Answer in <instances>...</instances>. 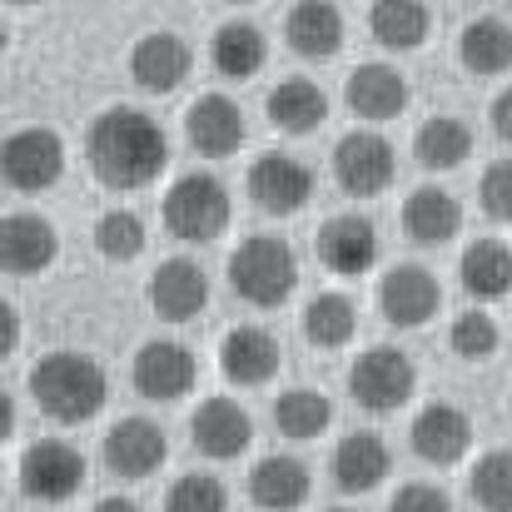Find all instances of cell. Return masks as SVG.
<instances>
[{
    "label": "cell",
    "instance_id": "obj_38",
    "mask_svg": "<svg viewBox=\"0 0 512 512\" xmlns=\"http://www.w3.org/2000/svg\"><path fill=\"white\" fill-rule=\"evenodd\" d=\"M483 209L498 224H512V160H498L493 170L483 174Z\"/></svg>",
    "mask_w": 512,
    "mask_h": 512
},
{
    "label": "cell",
    "instance_id": "obj_2",
    "mask_svg": "<svg viewBox=\"0 0 512 512\" xmlns=\"http://www.w3.org/2000/svg\"><path fill=\"white\" fill-rule=\"evenodd\" d=\"M30 398L45 418L75 428V423H90L105 398H110V378L105 368L90 358V353H75V348H60V353H45L35 368H30Z\"/></svg>",
    "mask_w": 512,
    "mask_h": 512
},
{
    "label": "cell",
    "instance_id": "obj_43",
    "mask_svg": "<svg viewBox=\"0 0 512 512\" xmlns=\"http://www.w3.org/2000/svg\"><path fill=\"white\" fill-rule=\"evenodd\" d=\"M95 512H140L130 498H105V503H95Z\"/></svg>",
    "mask_w": 512,
    "mask_h": 512
},
{
    "label": "cell",
    "instance_id": "obj_33",
    "mask_svg": "<svg viewBox=\"0 0 512 512\" xmlns=\"http://www.w3.org/2000/svg\"><path fill=\"white\" fill-rule=\"evenodd\" d=\"M353 329H358V314H353V304L343 299V294H319V299H309V309H304V339L319 343V348H343V343L353 339Z\"/></svg>",
    "mask_w": 512,
    "mask_h": 512
},
{
    "label": "cell",
    "instance_id": "obj_39",
    "mask_svg": "<svg viewBox=\"0 0 512 512\" xmlns=\"http://www.w3.org/2000/svg\"><path fill=\"white\" fill-rule=\"evenodd\" d=\"M388 512H453V503L433 483H408V488H398V498L388 503Z\"/></svg>",
    "mask_w": 512,
    "mask_h": 512
},
{
    "label": "cell",
    "instance_id": "obj_31",
    "mask_svg": "<svg viewBox=\"0 0 512 512\" xmlns=\"http://www.w3.org/2000/svg\"><path fill=\"white\" fill-rule=\"evenodd\" d=\"M413 155H418L423 170H458L473 155V130L463 120H453V115H438V120L418 125Z\"/></svg>",
    "mask_w": 512,
    "mask_h": 512
},
{
    "label": "cell",
    "instance_id": "obj_46",
    "mask_svg": "<svg viewBox=\"0 0 512 512\" xmlns=\"http://www.w3.org/2000/svg\"><path fill=\"white\" fill-rule=\"evenodd\" d=\"M229 5H254V0H229Z\"/></svg>",
    "mask_w": 512,
    "mask_h": 512
},
{
    "label": "cell",
    "instance_id": "obj_9",
    "mask_svg": "<svg viewBox=\"0 0 512 512\" xmlns=\"http://www.w3.org/2000/svg\"><path fill=\"white\" fill-rule=\"evenodd\" d=\"M334 179L343 194H383L393 184V145L373 130H353L334 145Z\"/></svg>",
    "mask_w": 512,
    "mask_h": 512
},
{
    "label": "cell",
    "instance_id": "obj_15",
    "mask_svg": "<svg viewBox=\"0 0 512 512\" xmlns=\"http://www.w3.org/2000/svg\"><path fill=\"white\" fill-rule=\"evenodd\" d=\"M189 438H194V448H199L204 458L229 463V458H239V453L254 443V423H249V413H244L234 398H209V403L194 408Z\"/></svg>",
    "mask_w": 512,
    "mask_h": 512
},
{
    "label": "cell",
    "instance_id": "obj_12",
    "mask_svg": "<svg viewBox=\"0 0 512 512\" xmlns=\"http://www.w3.org/2000/svg\"><path fill=\"white\" fill-rule=\"evenodd\" d=\"M130 378H135V388H140L150 403H174V398H184V393L194 388L199 363H194V353H189L184 343L155 339V343H145V348L135 353Z\"/></svg>",
    "mask_w": 512,
    "mask_h": 512
},
{
    "label": "cell",
    "instance_id": "obj_5",
    "mask_svg": "<svg viewBox=\"0 0 512 512\" xmlns=\"http://www.w3.org/2000/svg\"><path fill=\"white\" fill-rule=\"evenodd\" d=\"M413 388H418L413 358H408L403 348H388V343L358 353L353 368H348V393H353V403L368 408V413H398V408L413 398Z\"/></svg>",
    "mask_w": 512,
    "mask_h": 512
},
{
    "label": "cell",
    "instance_id": "obj_13",
    "mask_svg": "<svg viewBox=\"0 0 512 512\" xmlns=\"http://www.w3.org/2000/svg\"><path fill=\"white\" fill-rule=\"evenodd\" d=\"M60 259V234L40 214H5L0 219V269L5 274H45Z\"/></svg>",
    "mask_w": 512,
    "mask_h": 512
},
{
    "label": "cell",
    "instance_id": "obj_34",
    "mask_svg": "<svg viewBox=\"0 0 512 512\" xmlns=\"http://www.w3.org/2000/svg\"><path fill=\"white\" fill-rule=\"evenodd\" d=\"M145 244H150V234H145V219H140L135 209H110V214H100V224H95V249H100L110 264L140 259Z\"/></svg>",
    "mask_w": 512,
    "mask_h": 512
},
{
    "label": "cell",
    "instance_id": "obj_29",
    "mask_svg": "<svg viewBox=\"0 0 512 512\" xmlns=\"http://www.w3.org/2000/svg\"><path fill=\"white\" fill-rule=\"evenodd\" d=\"M458 274H463V289H468L478 304L503 299V294H512V249L503 239H478V244L463 249Z\"/></svg>",
    "mask_w": 512,
    "mask_h": 512
},
{
    "label": "cell",
    "instance_id": "obj_4",
    "mask_svg": "<svg viewBox=\"0 0 512 512\" xmlns=\"http://www.w3.org/2000/svg\"><path fill=\"white\" fill-rule=\"evenodd\" d=\"M165 229L184 244H209L229 229V189L214 174H179L165 194Z\"/></svg>",
    "mask_w": 512,
    "mask_h": 512
},
{
    "label": "cell",
    "instance_id": "obj_21",
    "mask_svg": "<svg viewBox=\"0 0 512 512\" xmlns=\"http://www.w3.org/2000/svg\"><path fill=\"white\" fill-rule=\"evenodd\" d=\"M284 40L304 60H329L343 50V10L334 0H299L284 15Z\"/></svg>",
    "mask_w": 512,
    "mask_h": 512
},
{
    "label": "cell",
    "instance_id": "obj_35",
    "mask_svg": "<svg viewBox=\"0 0 512 512\" xmlns=\"http://www.w3.org/2000/svg\"><path fill=\"white\" fill-rule=\"evenodd\" d=\"M468 493L483 512H512V453L498 448V453H483L473 478H468Z\"/></svg>",
    "mask_w": 512,
    "mask_h": 512
},
{
    "label": "cell",
    "instance_id": "obj_14",
    "mask_svg": "<svg viewBox=\"0 0 512 512\" xmlns=\"http://www.w3.org/2000/svg\"><path fill=\"white\" fill-rule=\"evenodd\" d=\"M244 135H249V125H244V115H239V105L229 95H199L184 110V140L199 155H209V160L234 155L244 145Z\"/></svg>",
    "mask_w": 512,
    "mask_h": 512
},
{
    "label": "cell",
    "instance_id": "obj_6",
    "mask_svg": "<svg viewBox=\"0 0 512 512\" xmlns=\"http://www.w3.org/2000/svg\"><path fill=\"white\" fill-rule=\"evenodd\" d=\"M65 174V140L45 125H30V130H15L0 140V179L20 194H40V189H55Z\"/></svg>",
    "mask_w": 512,
    "mask_h": 512
},
{
    "label": "cell",
    "instance_id": "obj_22",
    "mask_svg": "<svg viewBox=\"0 0 512 512\" xmlns=\"http://www.w3.org/2000/svg\"><path fill=\"white\" fill-rule=\"evenodd\" d=\"M343 100L353 115L383 125V120H398L408 110V80L393 65H358L343 85Z\"/></svg>",
    "mask_w": 512,
    "mask_h": 512
},
{
    "label": "cell",
    "instance_id": "obj_19",
    "mask_svg": "<svg viewBox=\"0 0 512 512\" xmlns=\"http://www.w3.org/2000/svg\"><path fill=\"white\" fill-rule=\"evenodd\" d=\"M150 304L165 324H189L204 314L209 304V279L194 259H165L155 274H150Z\"/></svg>",
    "mask_w": 512,
    "mask_h": 512
},
{
    "label": "cell",
    "instance_id": "obj_28",
    "mask_svg": "<svg viewBox=\"0 0 512 512\" xmlns=\"http://www.w3.org/2000/svg\"><path fill=\"white\" fill-rule=\"evenodd\" d=\"M458 60L473 75H508L512 70V25L498 15H478L458 35Z\"/></svg>",
    "mask_w": 512,
    "mask_h": 512
},
{
    "label": "cell",
    "instance_id": "obj_37",
    "mask_svg": "<svg viewBox=\"0 0 512 512\" xmlns=\"http://www.w3.org/2000/svg\"><path fill=\"white\" fill-rule=\"evenodd\" d=\"M165 512H229V493H224L219 478H209V473H189V478H179V483L170 488Z\"/></svg>",
    "mask_w": 512,
    "mask_h": 512
},
{
    "label": "cell",
    "instance_id": "obj_26",
    "mask_svg": "<svg viewBox=\"0 0 512 512\" xmlns=\"http://www.w3.org/2000/svg\"><path fill=\"white\" fill-rule=\"evenodd\" d=\"M264 105H269L274 130H284V135H314V130L329 120V95H324L314 80H304V75L279 80Z\"/></svg>",
    "mask_w": 512,
    "mask_h": 512
},
{
    "label": "cell",
    "instance_id": "obj_44",
    "mask_svg": "<svg viewBox=\"0 0 512 512\" xmlns=\"http://www.w3.org/2000/svg\"><path fill=\"white\" fill-rule=\"evenodd\" d=\"M5 45H10V30H5V20H0V55H5Z\"/></svg>",
    "mask_w": 512,
    "mask_h": 512
},
{
    "label": "cell",
    "instance_id": "obj_27",
    "mask_svg": "<svg viewBox=\"0 0 512 512\" xmlns=\"http://www.w3.org/2000/svg\"><path fill=\"white\" fill-rule=\"evenodd\" d=\"M209 60H214V70H219L224 80H254V75L264 70V60H269V40H264L259 25H249V20H229V25L214 30V40H209Z\"/></svg>",
    "mask_w": 512,
    "mask_h": 512
},
{
    "label": "cell",
    "instance_id": "obj_42",
    "mask_svg": "<svg viewBox=\"0 0 512 512\" xmlns=\"http://www.w3.org/2000/svg\"><path fill=\"white\" fill-rule=\"evenodd\" d=\"M15 433V398L10 393H0V443Z\"/></svg>",
    "mask_w": 512,
    "mask_h": 512
},
{
    "label": "cell",
    "instance_id": "obj_30",
    "mask_svg": "<svg viewBox=\"0 0 512 512\" xmlns=\"http://www.w3.org/2000/svg\"><path fill=\"white\" fill-rule=\"evenodd\" d=\"M428 5L423 0H373L368 10V30L383 50H418L428 40Z\"/></svg>",
    "mask_w": 512,
    "mask_h": 512
},
{
    "label": "cell",
    "instance_id": "obj_1",
    "mask_svg": "<svg viewBox=\"0 0 512 512\" xmlns=\"http://www.w3.org/2000/svg\"><path fill=\"white\" fill-rule=\"evenodd\" d=\"M85 160H90V170H95V179L105 189L130 194V189H145V184H155L165 174L170 140H165L155 115L115 105V110L95 115V125L85 135Z\"/></svg>",
    "mask_w": 512,
    "mask_h": 512
},
{
    "label": "cell",
    "instance_id": "obj_17",
    "mask_svg": "<svg viewBox=\"0 0 512 512\" xmlns=\"http://www.w3.org/2000/svg\"><path fill=\"white\" fill-rule=\"evenodd\" d=\"M219 368L234 388H264L279 373V339L259 324H239L219 343Z\"/></svg>",
    "mask_w": 512,
    "mask_h": 512
},
{
    "label": "cell",
    "instance_id": "obj_32",
    "mask_svg": "<svg viewBox=\"0 0 512 512\" xmlns=\"http://www.w3.org/2000/svg\"><path fill=\"white\" fill-rule=\"evenodd\" d=\"M274 423H279L284 438L309 443V438H319V433L334 423V403H329L324 393H314V388H289V393H279V403H274Z\"/></svg>",
    "mask_w": 512,
    "mask_h": 512
},
{
    "label": "cell",
    "instance_id": "obj_24",
    "mask_svg": "<svg viewBox=\"0 0 512 512\" xmlns=\"http://www.w3.org/2000/svg\"><path fill=\"white\" fill-rule=\"evenodd\" d=\"M249 498L264 512H294L309 503V468L289 453H269L249 473Z\"/></svg>",
    "mask_w": 512,
    "mask_h": 512
},
{
    "label": "cell",
    "instance_id": "obj_23",
    "mask_svg": "<svg viewBox=\"0 0 512 512\" xmlns=\"http://www.w3.org/2000/svg\"><path fill=\"white\" fill-rule=\"evenodd\" d=\"M403 229H408L413 244L438 249V244H448V239L463 229V204H458L448 189L423 184V189H413V194L403 199Z\"/></svg>",
    "mask_w": 512,
    "mask_h": 512
},
{
    "label": "cell",
    "instance_id": "obj_8",
    "mask_svg": "<svg viewBox=\"0 0 512 512\" xmlns=\"http://www.w3.org/2000/svg\"><path fill=\"white\" fill-rule=\"evenodd\" d=\"M249 199L264 209V214H279V219H289V214H299L309 199H314V170L304 165V160H294V155H259L254 165H249Z\"/></svg>",
    "mask_w": 512,
    "mask_h": 512
},
{
    "label": "cell",
    "instance_id": "obj_10",
    "mask_svg": "<svg viewBox=\"0 0 512 512\" xmlns=\"http://www.w3.org/2000/svg\"><path fill=\"white\" fill-rule=\"evenodd\" d=\"M100 458H105V468H110L115 478L140 483V478H150V473H160V468H165L170 443H165V433H160L150 418H120V423L105 433Z\"/></svg>",
    "mask_w": 512,
    "mask_h": 512
},
{
    "label": "cell",
    "instance_id": "obj_45",
    "mask_svg": "<svg viewBox=\"0 0 512 512\" xmlns=\"http://www.w3.org/2000/svg\"><path fill=\"white\" fill-rule=\"evenodd\" d=\"M10 5H40V0H10Z\"/></svg>",
    "mask_w": 512,
    "mask_h": 512
},
{
    "label": "cell",
    "instance_id": "obj_3",
    "mask_svg": "<svg viewBox=\"0 0 512 512\" xmlns=\"http://www.w3.org/2000/svg\"><path fill=\"white\" fill-rule=\"evenodd\" d=\"M299 284V259L279 234H254L229 254V289L254 309H279Z\"/></svg>",
    "mask_w": 512,
    "mask_h": 512
},
{
    "label": "cell",
    "instance_id": "obj_40",
    "mask_svg": "<svg viewBox=\"0 0 512 512\" xmlns=\"http://www.w3.org/2000/svg\"><path fill=\"white\" fill-rule=\"evenodd\" d=\"M15 343H20V314L0 299V363L15 353Z\"/></svg>",
    "mask_w": 512,
    "mask_h": 512
},
{
    "label": "cell",
    "instance_id": "obj_7",
    "mask_svg": "<svg viewBox=\"0 0 512 512\" xmlns=\"http://www.w3.org/2000/svg\"><path fill=\"white\" fill-rule=\"evenodd\" d=\"M85 483V458L65 438H40L20 453V493L30 503H70Z\"/></svg>",
    "mask_w": 512,
    "mask_h": 512
},
{
    "label": "cell",
    "instance_id": "obj_25",
    "mask_svg": "<svg viewBox=\"0 0 512 512\" xmlns=\"http://www.w3.org/2000/svg\"><path fill=\"white\" fill-rule=\"evenodd\" d=\"M393 473V453L378 433H348L334 448V483L343 493H373Z\"/></svg>",
    "mask_w": 512,
    "mask_h": 512
},
{
    "label": "cell",
    "instance_id": "obj_16",
    "mask_svg": "<svg viewBox=\"0 0 512 512\" xmlns=\"http://www.w3.org/2000/svg\"><path fill=\"white\" fill-rule=\"evenodd\" d=\"M319 264L339 279H358L378 264V229L358 214H334L319 229Z\"/></svg>",
    "mask_w": 512,
    "mask_h": 512
},
{
    "label": "cell",
    "instance_id": "obj_11",
    "mask_svg": "<svg viewBox=\"0 0 512 512\" xmlns=\"http://www.w3.org/2000/svg\"><path fill=\"white\" fill-rule=\"evenodd\" d=\"M438 304H443V289H438V279L423 264H398L378 284V309L398 329H423L438 314Z\"/></svg>",
    "mask_w": 512,
    "mask_h": 512
},
{
    "label": "cell",
    "instance_id": "obj_36",
    "mask_svg": "<svg viewBox=\"0 0 512 512\" xmlns=\"http://www.w3.org/2000/svg\"><path fill=\"white\" fill-rule=\"evenodd\" d=\"M448 343H453V353L463 363H483V358L498 353V324L488 314H478V309L473 314H458L453 329H448Z\"/></svg>",
    "mask_w": 512,
    "mask_h": 512
},
{
    "label": "cell",
    "instance_id": "obj_41",
    "mask_svg": "<svg viewBox=\"0 0 512 512\" xmlns=\"http://www.w3.org/2000/svg\"><path fill=\"white\" fill-rule=\"evenodd\" d=\"M493 135H498L503 145H512V85L493 100Z\"/></svg>",
    "mask_w": 512,
    "mask_h": 512
},
{
    "label": "cell",
    "instance_id": "obj_20",
    "mask_svg": "<svg viewBox=\"0 0 512 512\" xmlns=\"http://www.w3.org/2000/svg\"><path fill=\"white\" fill-rule=\"evenodd\" d=\"M473 448V423L463 408L453 403H428L418 418H413V453L433 468H453L463 453Z\"/></svg>",
    "mask_w": 512,
    "mask_h": 512
},
{
    "label": "cell",
    "instance_id": "obj_18",
    "mask_svg": "<svg viewBox=\"0 0 512 512\" xmlns=\"http://www.w3.org/2000/svg\"><path fill=\"white\" fill-rule=\"evenodd\" d=\"M189 65H194V50L174 30H155V35H145L130 50V80L145 95H170V90H179L184 75H189Z\"/></svg>",
    "mask_w": 512,
    "mask_h": 512
},
{
    "label": "cell",
    "instance_id": "obj_47",
    "mask_svg": "<svg viewBox=\"0 0 512 512\" xmlns=\"http://www.w3.org/2000/svg\"><path fill=\"white\" fill-rule=\"evenodd\" d=\"M329 512H343V508H329Z\"/></svg>",
    "mask_w": 512,
    "mask_h": 512
}]
</instances>
